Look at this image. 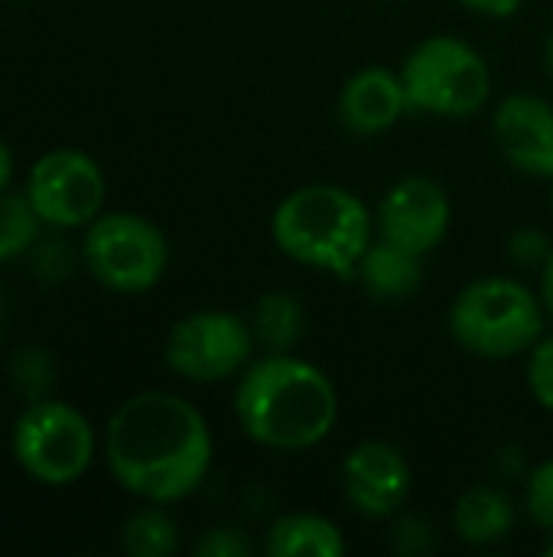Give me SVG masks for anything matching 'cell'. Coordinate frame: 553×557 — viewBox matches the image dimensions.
I'll return each mask as SVG.
<instances>
[{
    "mask_svg": "<svg viewBox=\"0 0 553 557\" xmlns=\"http://www.w3.org/2000/svg\"><path fill=\"white\" fill-rule=\"evenodd\" d=\"M104 457L121 490L143 503L169 506L205 483L215 444L192 401L173 392H140L111 414Z\"/></svg>",
    "mask_w": 553,
    "mask_h": 557,
    "instance_id": "cell-1",
    "label": "cell"
},
{
    "mask_svg": "<svg viewBox=\"0 0 553 557\" xmlns=\"http://www.w3.org/2000/svg\"><path fill=\"white\" fill-rule=\"evenodd\" d=\"M13 170H16L13 150H10V144L0 137V193H7V189H10V183H13Z\"/></svg>",
    "mask_w": 553,
    "mask_h": 557,
    "instance_id": "cell-26",
    "label": "cell"
},
{
    "mask_svg": "<svg viewBox=\"0 0 553 557\" xmlns=\"http://www.w3.org/2000/svg\"><path fill=\"white\" fill-rule=\"evenodd\" d=\"M345 535L339 525L316 512H287L280 516L264 539L271 557H339L345 555Z\"/></svg>",
    "mask_w": 553,
    "mask_h": 557,
    "instance_id": "cell-16",
    "label": "cell"
},
{
    "mask_svg": "<svg viewBox=\"0 0 553 557\" xmlns=\"http://www.w3.org/2000/svg\"><path fill=\"white\" fill-rule=\"evenodd\" d=\"M453 225L450 193L433 176H404L381 196L375 209V238L414 255H433Z\"/></svg>",
    "mask_w": 553,
    "mask_h": 557,
    "instance_id": "cell-10",
    "label": "cell"
},
{
    "mask_svg": "<svg viewBox=\"0 0 553 557\" xmlns=\"http://www.w3.org/2000/svg\"><path fill=\"white\" fill-rule=\"evenodd\" d=\"M235 421L248 441L277 454L319 447L339 421L332 379L293 352H264L235 385Z\"/></svg>",
    "mask_w": 553,
    "mask_h": 557,
    "instance_id": "cell-2",
    "label": "cell"
},
{
    "mask_svg": "<svg viewBox=\"0 0 553 557\" xmlns=\"http://www.w3.org/2000/svg\"><path fill=\"white\" fill-rule=\"evenodd\" d=\"M342 496L362 519H391L411 496V463L388 441L355 444L339 470Z\"/></svg>",
    "mask_w": 553,
    "mask_h": 557,
    "instance_id": "cell-11",
    "label": "cell"
},
{
    "mask_svg": "<svg viewBox=\"0 0 553 557\" xmlns=\"http://www.w3.org/2000/svg\"><path fill=\"white\" fill-rule=\"evenodd\" d=\"M456 3H463L466 10L489 16V20H508L525 7V0H456Z\"/></svg>",
    "mask_w": 553,
    "mask_h": 557,
    "instance_id": "cell-25",
    "label": "cell"
},
{
    "mask_svg": "<svg viewBox=\"0 0 553 557\" xmlns=\"http://www.w3.org/2000/svg\"><path fill=\"white\" fill-rule=\"evenodd\" d=\"M411 111L430 117H473L492 95V69L486 55L460 36L420 39L398 69Z\"/></svg>",
    "mask_w": 553,
    "mask_h": 557,
    "instance_id": "cell-5",
    "label": "cell"
},
{
    "mask_svg": "<svg viewBox=\"0 0 553 557\" xmlns=\"http://www.w3.org/2000/svg\"><path fill=\"white\" fill-rule=\"evenodd\" d=\"M26 196L42 225L65 232L85 228L101 215L108 183L95 157L81 150H49L33 163Z\"/></svg>",
    "mask_w": 553,
    "mask_h": 557,
    "instance_id": "cell-9",
    "label": "cell"
},
{
    "mask_svg": "<svg viewBox=\"0 0 553 557\" xmlns=\"http://www.w3.org/2000/svg\"><path fill=\"white\" fill-rule=\"evenodd\" d=\"M544 555L553 557V532H551V539H548V545H544Z\"/></svg>",
    "mask_w": 553,
    "mask_h": 557,
    "instance_id": "cell-29",
    "label": "cell"
},
{
    "mask_svg": "<svg viewBox=\"0 0 553 557\" xmlns=\"http://www.w3.org/2000/svg\"><path fill=\"white\" fill-rule=\"evenodd\" d=\"M39 225L42 219L26 193H0V264L16 255H29L39 238Z\"/></svg>",
    "mask_w": 553,
    "mask_h": 557,
    "instance_id": "cell-19",
    "label": "cell"
},
{
    "mask_svg": "<svg viewBox=\"0 0 553 557\" xmlns=\"http://www.w3.org/2000/svg\"><path fill=\"white\" fill-rule=\"evenodd\" d=\"M29 264L42 284H59L72 274L75 251L62 235H46V238H36V245L29 248Z\"/></svg>",
    "mask_w": 553,
    "mask_h": 557,
    "instance_id": "cell-21",
    "label": "cell"
},
{
    "mask_svg": "<svg viewBox=\"0 0 553 557\" xmlns=\"http://www.w3.org/2000/svg\"><path fill=\"white\" fill-rule=\"evenodd\" d=\"M355 281L365 287V294L372 300H381V304L407 300L424 284V258H414V255L375 238L355 268Z\"/></svg>",
    "mask_w": 553,
    "mask_h": 557,
    "instance_id": "cell-15",
    "label": "cell"
},
{
    "mask_svg": "<svg viewBox=\"0 0 553 557\" xmlns=\"http://www.w3.org/2000/svg\"><path fill=\"white\" fill-rule=\"evenodd\" d=\"M528 392L544 411L553 414V333H544L528 349Z\"/></svg>",
    "mask_w": 553,
    "mask_h": 557,
    "instance_id": "cell-23",
    "label": "cell"
},
{
    "mask_svg": "<svg viewBox=\"0 0 553 557\" xmlns=\"http://www.w3.org/2000/svg\"><path fill=\"white\" fill-rule=\"evenodd\" d=\"M81 261L114 294H147L169 264V245L156 222L137 212H101L85 225Z\"/></svg>",
    "mask_w": 553,
    "mask_h": 557,
    "instance_id": "cell-6",
    "label": "cell"
},
{
    "mask_svg": "<svg viewBox=\"0 0 553 557\" xmlns=\"http://www.w3.org/2000/svg\"><path fill=\"white\" fill-rule=\"evenodd\" d=\"M13 457L36 483L72 486L95 460V431L78 408L42 398L20 414L13 428Z\"/></svg>",
    "mask_w": 553,
    "mask_h": 557,
    "instance_id": "cell-7",
    "label": "cell"
},
{
    "mask_svg": "<svg viewBox=\"0 0 553 557\" xmlns=\"http://www.w3.org/2000/svg\"><path fill=\"white\" fill-rule=\"evenodd\" d=\"M525 509H528V519L544 529L548 535L553 532V457L538 463L528 476V486H525Z\"/></svg>",
    "mask_w": 553,
    "mask_h": 557,
    "instance_id": "cell-22",
    "label": "cell"
},
{
    "mask_svg": "<svg viewBox=\"0 0 553 557\" xmlns=\"http://www.w3.org/2000/svg\"><path fill=\"white\" fill-rule=\"evenodd\" d=\"M10 385L33 405L49 398L55 385V362L46 349L39 346H23L20 352L10 356Z\"/></svg>",
    "mask_w": 553,
    "mask_h": 557,
    "instance_id": "cell-20",
    "label": "cell"
},
{
    "mask_svg": "<svg viewBox=\"0 0 553 557\" xmlns=\"http://www.w3.org/2000/svg\"><path fill=\"white\" fill-rule=\"evenodd\" d=\"M271 238L290 261L349 281L375 242V212L345 186L306 183L277 202Z\"/></svg>",
    "mask_w": 553,
    "mask_h": 557,
    "instance_id": "cell-3",
    "label": "cell"
},
{
    "mask_svg": "<svg viewBox=\"0 0 553 557\" xmlns=\"http://www.w3.org/2000/svg\"><path fill=\"white\" fill-rule=\"evenodd\" d=\"M306 330V310L290 290H267L251 310V333L267 352H290Z\"/></svg>",
    "mask_w": 553,
    "mask_h": 557,
    "instance_id": "cell-17",
    "label": "cell"
},
{
    "mask_svg": "<svg viewBox=\"0 0 553 557\" xmlns=\"http://www.w3.org/2000/svg\"><path fill=\"white\" fill-rule=\"evenodd\" d=\"M541 300H544V310L553 320V251L544 258V271H541Z\"/></svg>",
    "mask_w": 553,
    "mask_h": 557,
    "instance_id": "cell-27",
    "label": "cell"
},
{
    "mask_svg": "<svg viewBox=\"0 0 553 557\" xmlns=\"http://www.w3.org/2000/svg\"><path fill=\"white\" fill-rule=\"evenodd\" d=\"M551 206H553V180H551Z\"/></svg>",
    "mask_w": 553,
    "mask_h": 557,
    "instance_id": "cell-31",
    "label": "cell"
},
{
    "mask_svg": "<svg viewBox=\"0 0 553 557\" xmlns=\"http://www.w3.org/2000/svg\"><path fill=\"white\" fill-rule=\"evenodd\" d=\"M492 134L518 173L553 180V104L548 98L531 91L502 98L492 114Z\"/></svg>",
    "mask_w": 553,
    "mask_h": 557,
    "instance_id": "cell-12",
    "label": "cell"
},
{
    "mask_svg": "<svg viewBox=\"0 0 553 557\" xmlns=\"http://www.w3.org/2000/svg\"><path fill=\"white\" fill-rule=\"evenodd\" d=\"M544 300L528 284L502 274L469 281L450 304V336L460 349L486 362L525 356L544 336Z\"/></svg>",
    "mask_w": 553,
    "mask_h": 557,
    "instance_id": "cell-4",
    "label": "cell"
},
{
    "mask_svg": "<svg viewBox=\"0 0 553 557\" xmlns=\"http://www.w3.org/2000/svg\"><path fill=\"white\" fill-rule=\"evenodd\" d=\"M192 552L199 557H251L254 545H251L248 532H241L235 525H215V529L202 532V539L192 545Z\"/></svg>",
    "mask_w": 553,
    "mask_h": 557,
    "instance_id": "cell-24",
    "label": "cell"
},
{
    "mask_svg": "<svg viewBox=\"0 0 553 557\" xmlns=\"http://www.w3.org/2000/svg\"><path fill=\"white\" fill-rule=\"evenodd\" d=\"M121 548L130 557H166L179 548V525L156 503L137 509L121 529Z\"/></svg>",
    "mask_w": 553,
    "mask_h": 557,
    "instance_id": "cell-18",
    "label": "cell"
},
{
    "mask_svg": "<svg viewBox=\"0 0 553 557\" xmlns=\"http://www.w3.org/2000/svg\"><path fill=\"white\" fill-rule=\"evenodd\" d=\"M515 503L505 490L492 483L469 486L453 506V532L463 545L489 548L512 535L515 529Z\"/></svg>",
    "mask_w": 553,
    "mask_h": 557,
    "instance_id": "cell-14",
    "label": "cell"
},
{
    "mask_svg": "<svg viewBox=\"0 0 553 557\" xmlns=\"http://www.w3.org/2000/svg\"><path fill=\"white\" fill-rule=\"evenodd\" d=\"M339 121L355 137H381L388 134L407 111V91L401 72L388 65L359 69L339 91Z\"/></svg>",
    "mask_w": 553,
    "mask_h": 557,
    "instance_id": "cell-13",
    "label": "cell"
},
{
    "mask_svg": "<svg viewBox=\"0 0 553 557\" xmlns=\"http://www.w3.org/2000/svg\"><path fill=\"white\" fill-rule=\"evenodd\" d=\"M544 72L551 75L553 82V29L548 33V39H544Z\"/></svg>",
    "mask_w": 553,
    "mask_h": 557,
    "instance_id": "cell-28",
    "label": "cell"
},
{
    "mask_svg": "<svg viewBox=\"0 0 553 557\" xmlns=\"http://www.w3.org/2000/svg\"><path fill=\"white\" fill-rule=\"evenodd\" d=\"M0 330H3V300H0Z\"/></svg>",
    "mask_w": 553,
    "mask_h": 557,
    "instance_id": "cell-30",
    "label": "cell"
},
{
    "mask_svg": "<svg viewBox=\"0 0 553 557\" xmlns=\"http://www.w3.org/2000/svg\"><path fill=\"white\" fill-rule=\"evenodd\" d=\"M251 320L228 310H199L173 323L163 343V362L186 382L215 385L241 375L254 356Z\"/></svg>",
    "mask_w": 553,
    "mask_h": 557,
    "instance_id": "cell-8",
    "label": "cell"
}]
</instances>
